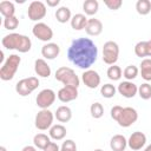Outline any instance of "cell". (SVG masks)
I'll list each match as a JSON object with an SVG mask.
<instances>
[{"mask_svg": "<svg viewBox=\"0 0 151 151\" xmlns=\"http://www.w3.org/2000/svg\"><path fill=\"white\" fill-rule=\"evenodd\" d=\"M19 26V19L14 15V17H9V18H5L4 19V27L8 31H13Z\"/></svg>", "mask_w": 151, "mask_h": 151, "instance_id": "35", "label": "cell"}, {"mask_svg": "<svg viewBox=\"0 0 151 151\" xmlns=\"http://www.w3.org/2000/svg\"><path fill=\"white\" fill-rule=\"evenodd\" d=\"M87 18L85 14H81V13H78V14H74L71 19V27L74 29V31H81V29H85L86 27V24H87Z\"/></svg>", "mask_w": 151, "mask_h": 151, "instance_id": "20", "label": "cell"}, {"mask_svg": "<svg viewBox=\"0 0 151 151\" xmlns=\"http://www.w3.org/2000/svg\"><path fill=\"white\" fill-rule=\"evenodd\" d=\"M54 117H55L57 120L60 122V123H67V122H70L71 118H72V110H71L68 106H65V105L59 106V107L57 109V111H55Z\"/></svg>", "mask_w": 151, "mask_h": 151, "instance_id": "21", "label": "cell"}, {"mask_svg": "<svg viewBox=\"0 0 151 151\" xmlns=\"http://www.w3.org/2000/svg\"><path fill=\"white\" fill-rule=\"evenodd\" d=\"M21 151H37V147L32 146V145H26Z\"/></svg>", "mask_w": 151, "mask_h": 151, "instance_id": "41", "label": "cell"}, {"mask_svg": "<svg viewBox=\"0 0 151 151\" xmlns=\"http://www.w3.org/2000/svg\"><path fill=\"white\" fill-rule=\"evenodd\" d=\"M0 13H1L5 18L14 17V13H15L14 4L11 2V1H1V2H0Z\"/></svg>", "mask_w": 151, "mask_h": 151, "instance_id": "27", "label": "cell"}, {"mask_svg": "<svg viewBox=\"0 0 151 151\" xmlns=\"http://www.w3.org/2000/svg\"><path fill=\"white\" fill-rule=\"evenodd\" d=\"M136 11L140 15H147L151 12V1L150 0H138L136 2Z\"/></svg>", "mask_w": 151, "mask_h": 151, "instance_id": "28", "label": "cell"}, {"mask_svg": "<svg viewBox=\"0 0 151 151\" xmlns=\"http://www.w3.org/2000/svg\"><path fill=\"white\" fill-rule=\"evenodd\" d=\"M42 151H60V147L58 146V144L57 143H54V142H51Z\"/></svg>", "mask_w": 151, "mask_h": 151, "instance_id": "39", "label": "cell"}, {"mask_svg": "<svg viewBox=\"0 0 151 151\" xmlns=\"http://www.w3.org/2000/svg\"><path fill=\"white\" fill-rule=\"evenodd\" d=\"M138 94L142 99L147 100L151 98V85L149 83H144L138 87Z\"/></svg>", "mask_w": 151, "mask_h": 151, "instance_id": "33", "label": "cell"}, {"mask_svg": "<svg viewBox=\"0 0 151 151\" xmlns=\"http://www.w3.org/2000/svg\"><path fill=\"white\" fill-rule=\"evenodd\" d=\"M85 32L88 35H92V37L99 35L103 32V24H101V21L99 19H96V18L88 19L87 24H86V27H85Z\"/></svg>", "mask_w": 151, "mask_h": 151, "instance_id": "17", "label": "cell"}, {"mask_svg": "<svg viewBox=\"0 0 151 151\" xmlns=\"http://www.w3.org/2000/svg\"><path fill=\"white\" fill-rule=\"evenodd\" d=\"M138 119V112L136 109L133 107H123V111L120 113V116L117 119V123L119 126L122 127H130L131 125H133Z\"/></svg>", "mask_w": 151, "mask_h": 151, "instance_id": "8", "label": "cell"}, {"mask_svg": "<svg viewBox=\"0 0 151 151\" xmlns=\"http://www.w3.org/2000/svg\"><path fill=\"white\" fill-rule=\"evenodd\" d=\"M127 146V139L123 134H114L110 140V147L112 151H125Z\"/></svg>", "mask_w": 151, "mask_h": 151, "instance_id": "19", "label": "cell"}, {"mask_svg": "<svg viewBox=\"0 0 151 151\" xmlns=\"http://www.w3.org/2000/svg\"><path fill=\"white\" fill-rule=\"evenodd\" d=\"M81 80L88 88H97L100 85V76L94 70H86L81 74Z\"/></svg>", "mask_w": 151, "mask_h": 151, "instance_id": "12", "label": "cell"}, {"mask_svg": "<svg viewBox=\"0 0 151 151\" xmlns=\"http://www.w3.org/2000/svg\"><path fill=\"white\" fill-rule=\"evenodd\" d=\"M139 66H140L139 71H140L142 78L146 81H151V58L143 59Z\"/></svg>", "mask_w": 151, "mask_h": 151, "instance_id": "24", "label": "cell"}, {"mask_svg": "<svg viewBox=\"0 0 151 151\" xmlns=\"http://www.w3.org/2000/svg\"><path fill=\"white\" fill-rule=\"evenodd\" d=\"M46 13H47L46 5L42 1H32L27 9L28 19H31L32 21H38V22L39 20L46 17Z\"/></svg>", "mask_w": 151, "mask_h": 151, "instance_id": "9", "label": "cell"}, {"mask_svg": "<svg viewBox=\"0 0 151 151\" xmlns=\"http://www.w3.org/2000/svg\"><path fill=\"white\" fill-rule=\"evenodd\" d=\"M53 118H54V114L52 111H50L48 109H44V110H40L37 116H35V119H34V125L38 130L40 131H45L47 129H51L52 125H53Z\"/></svg>", "mask_w": 151, "mask_h": 151, "instance_id": "7", "label": "cell"}, {"mask_svg": "<svg viewBox=\"0 0 151 151\" xmlns=\"http://www.w3.org/2000/svg\"><path fill=\"white\" fill-rule=\"evenodd\" d=\"M60 151H77V145L72 139H66L63 143Z\"/></svg>", "mask_w": 151, "mask_h": 151, "instance_id": "37", "label": "cell"}, {"mask_svg": "<svg viewBox=\"0 0 151 151\" xmlns=\"http://www.w3.org/2000/svg\"><path fill=\"white\" fill-rule=\"evenodd\" d=\"M50 143H51V137L45 134V133H38L33 137V144L38 149L44 150Z\"/></svg>", "mask_w": 151, "mask_h": 151, "instance_id": "25", "label": "cell"}, {"mask_svg": "<svg viewBox=\"0 0 151 151\" xmlns=\"http://www.w3.org/2000/svg\"><path fill=\"white\" fill-rule=\"evenodd\" d=\"M48 133H50V137L52 139H54V140H61V139H64L66 137L67 131H66V127L64 125L55 124V125H52V127L50 129Z\"/></svg>", "mask_w": 151, "mask_h": 151, "instance_id": "22", "label": "cell"}, {"mask_svg": "<svg viewBox=\"0 0 151 151\" xmlns=\"http://www.w3.org/2000/svg\"><path fill=\"white\" fill-rule=\"evenodd\" d=\"M90 113H91L92 118H94V119L101 118L103 114H104V107H103V105L100 103H98V101L93 103L91 105V107H90Z\"/></svg>", "mask_w": 151, "mask_h": 151, "instance_id": "32", "label": "cell"}, {"mask_svg": "<svg viewBox=\"0 0 151 151\" xmlns=\"http://www.w3.org/2000/svg\"><path fill=\"white\" fill-rule=\"evenodd\" d=\"M99 9V2L97 0H86L83 4V11L86 15H94Z\"/></svg>", "mask_w": 151, "mask_h": 151, "instance_id": "26", "label": "cell"}, {"mask_svg": "<svg viewBox=\"0 0 151 151\" xmlns=\"http://www.w3.org/2000/svg\"><path fill=\"white\" fill-rule=\"evenodd\" d=\"M134 53H136L137 57L145 59V57H147V45H146V41L137 42L136 46H134Z\"/></svg>", "mask_w": 151, "mask_h": 151, "instance_id": "34", "label": "cell"}, {"mask_svg": "<svg viewBox=\"0 0 151 151\" xmlns=\"http://www.w3.org/2000/svg\"><path fill=\"white\" fill-rule=\"evenodd\" d=\"M21 63V58L18 54H11L5 63L2 64L1 68H0V78L4 81H8L12 80L20 66Z\"/></svg>", "mask_w": 151, "mask_h": 151, "instance_id": "3", "label": "cell"}, {"mask_svg": "<svg viewBox=\"0 0 151 151\" xmlns=\"http://www.w3.org/2000/svg\"><path fill=\"white\" fill-rule=\"evenodd\" d=\"M93 151H104V150H101V149H96V150H93Z\"/></svg>", "mask_w": 151, "mask_h": 151, "instance_id": "44", "label": "cell"}, {"mask_svg": "<svg viewBox=\"0 0 151 151\" xmlns=\"http://www.w3.org/2000/svg\"><path fill=\"white\" fill-rule=\"evenodd\" d=\"M57 97L63 103L72 101L78 98V88L74 86H64L58 91Z\"/></svg>", "mask_w": 151, "mask_h": 151, "instance_id": "15", "label": "cell"}, {"mask_svg": "<svg viewBox=\"0 0 151 151\" xmlns=\"http://www.w3.org/2000/svg\"><path fill=\"white\" fill-rule=\"evenodd\" d=\"M138 72H139V70H138L137 66H134V65H129V66H126L125 70L123 71V77H124L126 80L132 81L133 79L137 78Z\"/></svg>", "mask_w": 151, "mask_h": 151, "instance_id": "30", "label": "cell"}, {"mask_svg": "<svg viewBox=\"0 0 151 151\" xmlns=\"http://www.w3.org/2000/svg\"><path fill=\"white\" fill-rule=\"evenodd\" d=\"M150 40H151V39H150Z\"/></svg>", "mask_w": 151, "mask_h": 151, "instance_id": "45", "label": "cell"}, {"mask_svg": "<svg viewBox=\"0 0 151 151\" xmlns=\"http://www.w3.org/2000/svg\"><path fill=\"white\" fill-rule=\"evenodd\" d=\"M116 92H117V88L112 84H104L100 87V94L104 98H107V99L109 98H113L116 96Z\"/></svg>", "mask_w": 151, "mask_h": 151, "instance_id": "31", "label": "cell"}, {"mask_svg": "<svg viewBox=\"0 0 151 151\" xmlns=\"http://www.w3.org/2000/svg\"><path fill=\"white\" fill-rule=\"evenodd\" d=\"M144 151H151V144H149L146 147H145V150Z\"/></svg>", "mask_w": 151, "mask_h": 151, "instance_id": "42", "label": "cell"}, {"mask_svg": "<svg viewBox=\"0 0 151 151\" xmlns=\"http://www.w3.org/2000/svg\"><path fill=\"white\" fill-rule=\"evenodd\" d=\"M122 111H123V107H122V106H119V105L113 106V107L111 109V118L117 122V119H118V117L120 116Z\"/></svg>", "mask_w": 151, "mask_h": 151, "instance_id": "38", "label": "cell"}, {"mask_svg": "<svg viewBox=\"0 0 151 151\" xmlns=\"http://www.w3.org/2000/svg\"><path fill=\"white\" fill-rule=\"evenodd\" d=\"M39 86V79L37 77H28L19 80L15 85V91L19 96L26 97L31 94L34 90H37Z\"/></svg>", "mask_w": 151, "mask_h": 151, "instance_id": "5", "label": "cell"}, {"mask_svg": "<svg viewBox=\"0 0 151 151\" xmlns=\"http://www.w3.org/2000/svg\"><path fill=\"white\" fill-rule=\"evenodd\" d=\"M119 57V46L116 41H106L103 46V60L107 65H114Z\"/></svg>", "mask_w": 151, "mask_h": 151, "instance_id": "6", "label": "cell"}, {"mask_svg": "<svg viewBox=\"0 0 151 151\" xmlns=\"http://www.w3.org/2000/svg\"><path fill=\"white\" fill-rule=\"evenodd\" d=\"M60 53V47L55 42H47L41 47V55L47 60L55 59Z\"/></svg>", "mask_w": 151, "mask_h": 151, "instance_id": "16", "label": "cell"}, {"mask_svg": "<svg viewBox=\"0 0 151 151\" xmlns=\"http://www.w3.org/2000/svg\"><path fill=\"white\" fill-rule=\"evenodd\" d=\"M55 19L60 24H66L67 21H71L72 19V14H71V9L66 6H61L55 11Z\"/></svg>", "mask_w": 151, "mask_h": 151, "instance_id": "23", "label": "cell"}, {"mask_svg": "<svg viewBox=\"0 0 151 151\" xmlns=\"http://www.w3.org/2000/svg\"><path fill=\"white\" fill-rule=\"evenodd\" d=\"M34 71L41 78H48L51 76V67L45 59H37L34 61Z\"/></svg>", "mask_w": 151, "mask_h": 151, "instance_id": "18", "label": "cell"}, {"mask_svg": "<svg viewBox=\"0 0 151 151\" xmlns=\"http://www.w3.org/2000/svg\"><path fill=\"white\" fill-rule=\"evenodd\" d=\"M2 46L6 50H17L20 53H26L32 47V41L27 35L19 33H9L1 40Z\"/></svg>", "mask_w": 151, "mask_h": 151, "instance_id": "2", "label": "cell"}, {"mask_svg": "<svg viewBox=\"0 0 151 151\" xmlns=\"http://www.w3.org/2000/svg\"><path fill=\"white\" fill-rule=\"evenodd\" d=\"M59 2H60V0H47L46 1L47 6H50V7H55L59 5Z\"/></svg>", "mask_w": 151, "mask_h": 151, "instance_id": "40", "label": "cell"}, {"mask_svg": "<svg viewBox=\"0 0 151 151\" xmlns=\"http://www.w3.org/2000/svg\"><path fill=\"white\" fill-rule=\"evenodd\" d=\"M104 4L106 5V7L111 11H117L122 7L123 1L122 0H104Z\"/></svg>", "mask_w": 151, "mask_h": 151, "instance_id": "36", "label": "cell"}, {"mask_svg": "<svg viewBox=\"0 0 151 151\" xmlns=\"http://www.w3.org/2000/svg\"><path fill=\"white\" fill-rule=\"evenodd\" d=\"M106 76H107V78H109L110 80L117 81V80H119V79L123 77V71H122V68H120L119 66H117V65H111V66L107 68V71H106Z\"/></svg>", "mask_w": 151, "mask_h": 151, "instance_id": "29", "label": "cell"}, {"mask_svg": "<svg viewBox=\"0 0 151 151\" xmlns=\"http://www.w3.org/2000/svg\"><path fill=\"white\" fill-rule=\"evenodd\" d=\"M32 33L35 38H38L39 40L45 41V42L50 41L53 38L52 28L45 22H37L32 28Z\"/></svg>", "mask_w": 151, "mask_h": 151, "instance_id": "11", "label": "cell"}, {"mask_svg": "<svg viewBox=\"0 0 151 151\" xmlns=\"http://www.w3.org/2000/svg\"><path fill=\"white\" fill-rule=\"evenodd\" d=\"M55 97H57V94H55V92L53 90L44 88L38 93L35 101H37V105L41 110H44V109H48L50 106L53 105V103L55 100Z\"/></svg>", "mask_w": 151, "mask_h": 151, "instance_id": "10", "label": "cell"}, {"mask_svg": "<svg viewBox=\"0 0 151 151\" xmlns=\"http://www.w3.org/2000/svg\"><path fill=\"white\" fill-rule=\"evenodd\" d=\"M117 91L119 92V94H122L124 98H133L137 93H138V86L132 83V81H129V80H125V81H122L118 87H117Z\"/></svg>", "mask_w": 151, "mask_h": 151, "instance_id": "14", "label": "cell"}, {"mask_svg": "<svg viewBox=\"0 0 151 151\" xmlns=\"http://www.w3.org/2000/svg\"><path fill=\"white\" fill-rule=\"evenodd\" d=\"M145 144H146V136L140 131L133 132L127 139V145L132 151L140 150L142 147H144Z\"/></svg>", "mask_w": 151, "mask_h": 151, "instance_id": "13", "label": "cell"}, {"mask_svg": "<svg viewBox=\"0 0 151 151\" xmlns=\"http://www.w3.org/2000/svg\"><path fill=\"white\" fill-rule=\"evenodd\" d=\"M97 57L98 48L88 38L74 39L67 50L68 60L77 67L85 71L90 70V67L97 61Z\"/></svg>", "mask_w": 151, "mask_h": 151, "instance_id": "1", "label": "cell"}, {"mask_svg": "<svg viewBox=\"0 0 151 151\" xmlns=\"http://www.w3.org/2000/svg\"><path fill=\"white\" fill-rule=\"evenodd\" d=\"M55 80L60 81L64 84V86H74V87H79L80 80L79 77L76 74V72L71 68V67H66V66H61L55 71Z\"/></svg>", "mask_w": 151, "mask_h": 151, "instance_id": "4", "label": "cell"}, {"mask_svg": "<svg viewBox=\"0 0 151 151\" xmlns=\"http://www.w3.org/2000/svg\"><path fill=\"white\" fill-rule=\"evenodd\" d=\"M0 151H7V149L5 146H0Z\"/></svg>", "mask_w": 151, "mask_h": 151, "instance_id": "43", "label": "cell"}]
</instances>
